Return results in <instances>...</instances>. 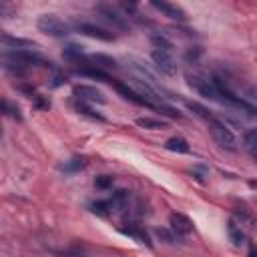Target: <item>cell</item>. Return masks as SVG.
<instances>
[{
  "label": "cell",
  "mask_w": 257,
  "mask_h": 257,
  "mask_svg": "<svg viewBox=\"0 0 257 257\" xmlns=\"http://www.w3.org/2000/svg\"><path fill=\"white\" fill-rule=\"evenodd\" d=\"M205 124L209 126V131H211V135H213V139L217 141L219 147H223L227 151H237V139H235L233 131L227 126V122L223 118H219L217 114H211L205 120Z\"/></svg>",
  "instance_id": "cell-1"
},
{
  "label": "cell",
  "mask_w": 257,
  "mask_h": 257,
  "mask_svg": "<svg viewBox=\"0 0 257 257\" xmlns=\"http://www.w3.org/2000/svg\"><path fill=\"white\" fill-rule=\"evenodd\" d=\"M187 84L209 100H215V102L221 100L219 86H217L215 78H209V76H203V74H187Z\"/></svg>",
  "instance_id": "cell-2"
},
{
  "label": "cell",
  "mask_w": 257,
  "mask_h": 257,
  "mask_svg": "<svg viewBox=\"0 0 257 257\" xmlns=\"http://www.w3.org/2000/svg\"><path fill=\"white\" fill-rule=\"evenodd\" d=\"M36 28H38L42 34L56 36V38L70 34V26H68L62 18H58L56 14H40L38 20H36Z\"/></svg>",
  "instance_id": "cell-3"
},
{
  "label": "cell",
  "mask_w": 257,
  "mask_h": 257,
  "mask_svg": "<svg viewBox=\"0 0 257 257\" xmlns=\"http://www.w3.org/2000/svg\"><path fill=\"white\" fill-rule=\"evenodd\" d=\"M96 12H100V16H102L106 22H110L114 28H118V30H128V28H131L128 18H126V16L120 12V8L114 6V4L98 2V4H96Z\"/></svg>",
  "instance_id": "cell-4"
},
{
  "label": "cell",
  "mask_w": 257,
  "mask_h": 257,
  "mask_svg": "<svg viewBox=\"0 0 257 257\" xmlns=\"http://www.w3.org/2000/svg\"><path fill=\"white\" fill-rule=\"evenodd\" d=\"M151 58H153V62H155V66L161 74H165V76H175L177 74V62L173 58V52L153 48Z\"/></svg>",
  "instance_id": "cell-5"
},
{
  "label": "cell",
  "mask_w": 257,
  "mask_h": 257,
  "mask_svg": "<svg viewBox=\"0 0 257 257\" xmlns=\"http://www.w3.org/2000/svg\"><path fill=\"white\" fill-rule=\"evenodd\" d=\"M74 30H78L80 34H86V36H90V38L104 40V42H110V40L116 38L114 32H110V30L98 26V24H92V22H76V24H74Z\"/></svg>",
  "instance_id": "cell-6"
},
{
  "label": "cell",
  "mask_w": 257,
  "mask_h": 257,
  "mask_svg": "<svg viewBox=\"0 0 257 257\" xmlns=\"http://www.w3.org/2000/svg\"><path fill=\"white\" fill-rule=\"evenodd\" d=\"M118 231H120L122 235L131 237V239H135V241H137V243H141V245L153 247V241H151V237H149L147 229H145L143 225H139L137 221H128V223H122V225L118 227Z\"/></svg>",
  "instance_id": "cell-7"
},
{
  "label": "cell",
  "mask_w": 257,
  "mask_h": 257,
  "mask_svg": "<svg viewBox=\"0 0 257 257\" xmlns=\"http://www.w3.org/2000/svg\"><path fill=\"white\" fill-rule=\"evenodd\" d=\"M72 94H74L76 100L88 102V104H92V102H106L102 90H98L96 86H88V84H76L72 88Z\"/></svg>",
  "instance_id": "cell-8"
},
{
  "label": "cell",
  "mask_w": 257,
  "mask_h": 257,
  "mask_svg": "<svg viewBox=\"0 0 257 257\" xmlns=\"http://www.w3.org/2000/svg\"><path fill=\"white\" fill-rule=\"evenodd\" d=\"M169 227L177 237H185L193 233V221L183 213H171L169 215Z\"/></svg>",
  "instance_id": "cell-9"
},
{
  "label": "cell",
  "mask_w": 257,
  "mask_h": 257,
  "mask_svg": "<svg viewBox=\"0 0 257 257\" xmlns=\"http://www.w3.org/2000/svg\"><path fill=\"white\" fill-rule=\"evenodd\" d=\"M155 10H159V12H163L165 16H169V18H173V20H179V22H185L187 20V14H185V10L181 8V6H177V4H171V2H165V0H151L149 2Z\"/></svg>",
  "instance_id": "cell-10"
},
{
  "label": "cell",
  "mask_w": 257,
  "mask_h": 257,
  "mask_svg": "<svg viewBox=\"0 0 257 257\" xmlns=\"http://www.w3.org/2000/svg\"><path fill=\"white\" fill-rule=\"evenodd\" d=\"M62 58H64L66 62H70V64H80V66L86 64V54H84L82 46H78V44H68V46H64ZM80 66H78V68H80Z\"/></svg>",
  "instance_id": "cell-11"
},
{
  "label": "cell",
  "mask_w": 257,
  "mask_h": 257,
  "mask_svg": "<svg viewBox=\"0 0 257 257\" xmlns=\"http://www.w3.org/2000/svg\"><path fill=\"white\" fill-rule=\"evenodd\" d=\"M86 64H90V66H94V68H100V70H104V68H118V62L112 58V56H108V54H90V56H86ZM84 64V66H86Z\"/></svg>",
  "instance_id": "cell-12"
},
{
  "label": "cell",
  "mask_w": 257,
  "mask_h": 257,
  "mask_svg": "<svg viewBox=\"0 0 257 257\" xmlns=\"http://www.w3.org/2000/svg\"><path fill=\"white\" fill-rule=\"evenodd\" d=\"M118 8H120V12L128 18V22L135 20V22H139V24H149V20L143 16V12L139 10V6H137L135 2H120Z\"/></svg>",
  "instance_id": "cell-13"
},
{
  "label": "cell",
  "mask_w": 257,
  "mask_h": 257,
  "mask_svg": "<svg viewBox=\"0 0 257 257\" xmlns=\"http://www.w3.org/2000/svg\"><path fill=\"white\" fill-rule=\"evenodd\" d=\"M0 40L4 44H8L12 50H34V42L28 38H18V36H10V34H0Z\"/></svg>",
  "instance_id": "cell-14"
},
{
  "label": "cell",
  "mask_w": 257,
  "mask_h": 257,
  "mask_svg": "<svg viewBox=\"0 0 257 257\" xmlns=\"http://www.w3.org/2000/svg\"><path fill=\"white\" fill-rule=\"evenodd\" d=\"M165 149L167 151H173V153H189L191 151L187 139H183V137H171V139H167L165 141Z\"/></svg>",
  "instance_id": "cell-15"
},
{
  "label": "cell",
  "mask_w": 257,
  "mask_h": 257,
  "mask_svg": "<svg viewBox=\"0 0 257 257\" xmlns=\"http://www.w3.org/2000/svg\"><path fill=\"white\" fill-rule=\"evenodd\" d=\"M86 167V159L84 157H72V159H68V161H64L58 169L62 171V173H78V171H82Z\"/></svg>",
  "instance_id": "cell-16"
},
{
  "label": "cell",
  "mask_w": 257,
  "mask_h": 257,
  "mask_svg": "<svg viewBox=\"0 0 257 257\" xmlns=\"http://www.w3.org/2000/svg\"><path fill=\"white\" fill-rule=\"evenodd\" d=\"M227 231H229V239H231V243H233L235 247H243V245H245V233H243L241 225H237L235 221H229Z\"/></svg>",
  "instance_id": "cell-17"
},
{
  "label": "cell",
  "mask_w": 257,
  "mask_h": 257,
  "mask_svg": "<svg viewBox=\"0 0 257 257\" xmlns=\"http://www.w3.org/2000/svg\"><path fill=\"white\" fill-rule=\"evenodd\" d=\"M128 197H131V193L124 191V189L114 191V193H112V199H110L112 211H114V209H116V211H124V209L128 207Z\"/></svg>",
  "instance_id": "cell-18"
},
{
  "label": "cell",
  "mask_w": 257,
  "mask_h": 257,
  "mask_svg": "<svg viewBox=\"0 0 257 257\" xmlns=\"http://www.w3.org/2000/svg\"><path fill=\"white\" fill-rule=\"evenodd\" d=\"M76 112H80V114H84V116H88V118H92V120H100V122L106 120V118H104L100 112H96L88 102H80V100H76Z\"/></svg>",
  "instance_id": "cell-19"
},
{
  "label": "cell",
  "mask_w": 257,
  "mask_h": 257,
  "mask_svg": "<svg viewBox=\"0 0 257 257\" xmlns=\"http://www.w3.org/2000/svg\"><path fill=\"white\" fill-rule=\"evenodd\" d=\"M151 42H153V46L159 48V50L173 52V42H171L165 34H161V32H153V34H151Z\"/></svg>",
  "instance_id": "cell-20"
},
{
  "label": "cell",
  "mask_w": 257,
  "mask_h": 257,
  "mask_svg": "<svg viewBox=\"0 0 257 257\" xmlns=\"http://www.w3.org/2000/svg\"><path fill=\"white\" fill-rule=\"evenodd\" d=\"M90 211L98 217H108L112 213V205H110V201H94V203H90Z\"/></svg>",
  "instance_id": "cell-21"
},
{
  "label": "cell",
  "mask_w": 257,
  "mask_h": 257,
  "mask_svg": "<svg viewBox=\"0 0 257 257\" xmlns=\"http://www.w3.org/2000/svg\"><path fill=\"white\" fill-rule=\"evenodd\" d=\"M0 114L12 116V118H16V120H20V118H22V116H20V108H18L16 104H12V102L4 100V98H0Z\"/></svg>",
  "instance_id": "cell-22"
},
{
  "label": "cell",
  "mask_w": 257,
  "mask_h": 257,
  "mask_svg": "<svg viewBox=\"0 0 257 257\" xmlns=\"http://www.w3.org/2000/svg\"><path fill=\"white\" fill-rule=\"evenodd\" d=\"M243 141H245V147L249 151L251 157H255V145H257V131L255 128H247L243 133Z\"/></svg>",
  "instance_id": "cell-23"
},
{
  "label": "cell",
  "mask_w": 257,
  "mask_h": 257,
  "mask_svg": "<svg viewBox=\"0 0 257 257\" xmlns=\"http://www.w3.org/2000/svg\"><path fill=\"white\" fill-rule=\"evenodd\" d=\"M137 124L143 126V128H165V122L163 120H155V118H149V116L137 118Z\"/></svg>",
  "instance_id": "cell-24"
},
{
  "label": "cell",
  "mask_w": 257,
  "mask_h": 257,
  "mask_svg": "<svg viewBox=\"0 0 257 257\" xmlns=\"http://www.w3.org/2000/svg\"><path fill=\"white\" fill-rule=\"evenodd\" d=\"M201 54H203V50H201L199 46H191V48L187 50V54H185V60H187L189 64H199Z\"/></svg>",
  "instance_id": "cell-25"
},
{
  "label": "cell",
  "mask_w": 257,
  "mask_h": 257,
  "mask_svg": "<svg viewBox=\"0 0 257 257\" xmlns=\"http://www.w3.org/2000/svg\"><path fill=\"white\" fill-rule=\"evenodd\" d=\"M112 183H114V179L110 177V175H98L96 179H94V187L96 189H110L112 187Z\"/></svg>",
  "instance_id": "cell-26"
},
{
  "label": "cell",
  "mask_w": 257,
  "mask_h": 257,
  "mask_svg": "<svg viewBox=\"0 0 257 257\" xmlns=\"http://www.w3.org/2000/svg\"><path fill=\"white\" fill-rule=\"evenodd\" d=\"M30 100L34 102V106H36V108H40V110H50V100H48L46 96H42L40 92H36Z\"/></svg>",
  "instance_id": "cell-27"
},
{
  "label": "cell",
  "mask_w": 257,
  "mask_h": 257,
  "mask_svg": "<svg viewBox=\"0 0 257 257\" xmlns=\"http://www.w3.org/2000/svg\"><path fill=\"white\" fill-rule=\"evenodd\" d=\"M157 235H159V239H165L167 243H173L175 239H179L173 231H167V229H157Z\"/></svg>",
  "instance_id": "cell-28"
},
{
  "label": "cell",
  "mask_w": 257,
  "mask_h": 257,
  "mask_svg": "<svg viewBox=\"0 0 257 257\" xmlns=\"http://www.w3.org/2000/svg\"><path fill=\"white\" fill-rule=\"evenodd\" d=\"M12 12H14V6L12 4H6V2H0V16H12Z\"/></svg>",
  "instance_id": "cell-29"
},
{
  "label": "cell",
  "mask_w": 257,
  "mask_h": 257,
  "mask_svg": "<svg viewBox=\"0 0 257 257\" xmlns=\"http://www.w3.org/2000/svg\"><path fill=\"white\" fill-rule=\"evenodd\" d=\"M66 82V76H62V74H56L54 78H52V86H60V84H64Z\"/></svg>",
  "instance_id": "cell-30"
},
{
  "label": "cell",
  "mask_w": 257,
  "mask_h": 257,
  "mask_svg": "<svg viewBox=\"0 0 257 257\" xmlns=\"http://www.w3.org/2000/svg\"><path fill=\"white\" fill-rule=\"evenodd\" d=\"M249 257H255V247H253V245L249 247Z\"/></svg>",
  "instance_id": "cell-31"
}]
</instances>
